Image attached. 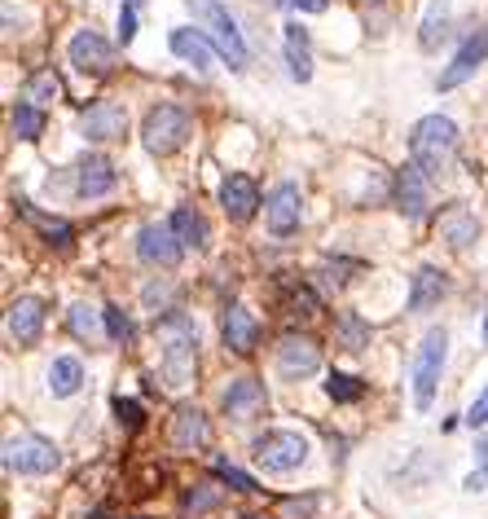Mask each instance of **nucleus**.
<instances>
[{
  "label": "nucleus",
  "instance_id": "nucleus-6",
  "mask_svg": "<svg viewBox=\"0 0 488 519\" xmlns=\"http://www.w3.org/2000/svg\"><path fill=\"white\" fill-rule=\"evenodd\" d=\"M251 458L260 462L264 471L282 476V471H295L299 462L308 458V440L299 436V432H264V436L251 445Z\"/></svg>",
  "mask_w": 488,
  "mask_h": 519
},
{
  "label": "nucleus",
  "instance_id": "nucleus-32",
  "mask_svg": "<svg viewBox=\"0 0 488 519\" xmlns=\"http://www.w3.org/2000/svg\"><path fill=\"white\" fill-rule=\"evenodd\" d=\"M102 317H106V335H110V344H132V322L124 317V308H102Z\"/></svg>",
  "mask_w": 488,
  "mask_h": 519
},
{
  "label": "nucleus",
  "instance_id": "nucleus-4",
  "mask_svg": "<svg viewBox=\"0 0 488 519\" xmlns=\"http://www.w3.org/2000/svg\"><path fill=\"white\" fill-rule=\"evenodd\" d=\"M190 115H185L181 106H150V115H146V124H141V141H146V150L150 154H159V159H168V154H176L190 141Z\"/></svg>",
  "mask_w": 488,
  "mask_h": 519
},
{
  "label": "nucleus",
  "instance_id": "nucleus-8",
  "mask_svg": "<svg viewBox=\"0 0 488 519\" xmlns=\"http://www.w3.org/2000/svg\"><path fill=\"white\" fill-rule=\"evenodd\" d=\"M396 207L405 220H423L431 212V176L418 163H405L396 172Z\"/></svg>",
  "mask_w": 488,
  "mask_h": 519
},
{
  "label": "nucleus",
  "instance_id": "nucleus-10",
  "mask_svg": "<svg viewBox=\"0 0 488 519\" xmlns=\"http://www.w3.org/2000/svg\"><path fill=\"white\" fill-rule=\"evenodd\" d=\"M484 58H488V31L484 27H475L467 40H462V49L453 53V62L445 66V71H440V88H458V84H467L475 71H480L484 66Z\"/></svg>",
  "mask_w": 488,
  "mask_h": 519
},
{
  "label": "nucleus",
  "instance_id": "nucleus-39",
  "mask_svg": "<svg viewBox=\"0 0 488 519\" xmlns=\"http://www.w3.org/2000/svg\"><path fill=\"white\" fill-rule=\"evenodd\" d=\"M291 5L299 9V14H321V9H326L330 0H291Z\"/></svg>",
  "mask_w": 488,
  "mask_h": 519
},
{
  "label": "nucleus",
  "instance_id": "nucleus-1",
  "mask_svg": "<svg viewBox=\"0 0 488 519\" xmlns=\"http://www.w3.org/2000/svg\"><path fill=\"white\" fill-rule=\"evenodd\" d=\"M159 366L168 388H185L198 366V330L185 313H168L159 322Z\"/></svg>",
  "mask_w": 488,
  "mask_h": 519
},
{
  "label": "nucleus",
  "instance_id": "nucleus-2",
  "mask_svg": "<svg viewBox=\"0 0 488 519\" xmlns=\"http://www.w3.org/2000/svg\"><path fill=\"white\" fill-rule=\"evenodd\" d=\"M458 154V124L449 115H427L409 132V163H418L427 176H440Z\"/></svg>",
  "mask_w": 488,
  "mask_h": 519
},
{
  "label": "nucleus",
  "instance_id": "nucleus-21",
  "mask_svg": "<svg viewBox=\"0 0 488 519\" xmlns=\"http://www.w3.org/2000/svg\"><path fill=\"white\" fill-rule=\"evenodd\" d=\"M449 291V278L436 269V264H423V269L414 273V282H409V308L414 313H427V308H436L440 300H445Z\"/></svg>",
  "mask_w": 488,
  "mask_h": 519
},
{
  "label": "nucleus",
  "instance_id": "nucleus-12",
  "mask_svg": "<svg viewBox=\"0 0 488 519\" xmlns=\"http://www.w3.org/2000/svg\"><path fill=\"white\" fill-rule=\"evenodd\" d=\"M66 53H71V62L80 66L84 75H106L110 66H115V49L97 36L93 27H84V31H75L71 44H66Z\"/></svg>",
  "mask_w": 488,
  "mask_h": 519
},
{
  "label": "nucleus",
  "instance_id": "nucleus-23",
  "mask_svg": "<svg viewBox=\"0 0 488 519\" xmlns=\"http://www.w3.org/2000/svg\"><path fill=\"white\" fill-rule=\"evenodd\" d=\"M207 440V414L198 405H181L172 418V445L176 449H198Z\"/></svg>",
  "mask_w": 488,
  "mask_h": 519
},
{
  "label": "nucleus",
  "instance_id": "nucleus-25",
  "mask_svg": "<svg viewBox=\"0 0 488 519\" xmlns=\"http://www.w3.org/2000/svg\"><path fill=\"white\" fill-rule=\"evenodd\" d=\"M172 234L181 238V247L203 251L207 247V220L194 212V207H176L172 212Z\"/></svg>",
  "mask_w": 488,
  "mask_h": 519
},
{
  "label": "nucleus",
  "instance_id": "nucleus-37",
  "mask_svg": "<svg viewBox=\"0 0 488 519\" xmlns=\"http://www.w3.org/2000/svg\"><path fill=\"white\" fill-rule=\"evenodd\" d=\"M467 423H471V427H488V388L475 396V405L467 410Z\"/></svg>",
  "mask_w": 488,
  "mask_h": 519
},
{
  "label": "nucleus",
  "instance_id": "nucleus-33",
  "mask_svg": "<svg viewBox=\"0 0 488 519\" xmlns=\"http://www.w3.org/2000/svg\"><path fill=\"white\" fill-rule=\"evenodd\" d=\"M71 330H75V339H84V344H93L97 339V313L88 304H75L71 308Z\"/></svg>",
  "mask_w": 488,
  "mask_h": 519
},
{
  "label": "nucleus",
  "instance_id": "nucleus-19",
  "mask_svg": "<svg viewBox=\"0 0 488 519\" xmlns=\"http://www.w3.org/2000/svg\"><path fill=\"white\" fill-rule=\"evenodd\" d=\"M220 207H225V216L238 220V225L242 220H251L255 207H260V190H255L251 176H242V172L225 176V185H220Z\"/></svg>",
  "mask_w": 488,
  "mask_h": 519
},
{
  "label": "nucleus",
  "instance_id": "nucleus-16",
  "mask_svg": "<svg viewBox=\"0 0 488 519\" xmlns=\"http://www.w3.org/2000/svg\"><path fill=\"white\" fill-rule=\"evenodd\" d=\"M220 339H225L229 352L247 357V352H255V344H260V326H255V317L242 304H229L225 313H220Z\"/></svg>",
  "mask_w": 488,
  "mask_h": 519
},
{
  "label": "nucleus",
  "instance_id": "nucleus-42",
  "mask_svg": "<svg viewBox=\"0 0 488 519\" xmlns=\"http://www.w3.org/2000/svg\"><path fill=\"white\" fill-rule=\"evenodd\" d=\"M247 519H264V515H247Z\"/></svg>",
  "mask_w": 488,
  "mask_h": 519
},
{
  "label": "nucleus",
  "instance_id": "nucleus-28",
  "mask_svg": "<svg viewBox=\"0 0 488 519\" xmlns=\"http://www.w3.org/2000/svg\"><path fill=\"white\" fill-rule=\"evenodd\" d=\"M449 36V0H431V9H427V18H423V49H436L440 40Z\"/></svg>",
  "mask_w": 488,
  "mask_h": 519
},
{
  "label": "nucleus",
  "instance_id": "nucleus-30",
  "mask_svg": "<svg viewBox=\"0 0 488 519\" xmlns=\"http://www.w3.org/2000/svg\"><path fill=\"white\" fill-rule=\"evenodd\" d=\"M18 212L31 220V225H40L44 229V238L49 242H58V247H66V242H71V225H66V220H53V216H40L36 207H27V203H18Z\"/></svg>",
  "mask_w": 488,
  "mask_h": 519
},
{
  "label": "nucleus",
  "instance_id": "nucleus-3",
  "mask_svg": "<svg viewBox=\"0 0 488 519\" xmlns=\"http://www.w3.org/2000/svg\"><path fill=\"white\" fill-rule=\"evenodd\" d=\"M185 5L194 9V18L207 27V40L216 44V53L225 58L234 71H242V66L251 62V49H247V40H242V31H238V22L234 14H229L220 0H185Z\"/></svg>",
  "mask_w": 488,
  "mask_h": 519
},
{
  "label": "nucleus",
  "instance_id": "nucleus-20",
  "mask_svg": "<svg viewBox=\"0 0 488 519\" xmlns=\"http://www.w3.org/2000/svg\"><path fill=\"white\" fill-rule=\"evenodd\" d=\"M75 190L80 198H102L115 190V163L102 159V154H84L80 163H75Z\"/></svg>",
  "mask_w": 488,
  "mask_h": 519
},
{
  "label": "nucleus",
  "instance_id": "nucleus-26",
  "mask_svg": "<svg viewBox=\"0 0 488 519\" xmlns=\"http://www.w3.org/2000/svg\"><path fill=\"white\" fill-rule=\"evenodd\" d=\"M84 388V366L75 357H58L49 366V392L53 396H75Z\"/></svg>",
  "mask_w": 488,
  "mask_h": 519
},
{
  "label": "nucleus",
  "instance_id": "nucleus-41",
  "mask_svg": "<svg viewBox=\"0 0 488 519\" xmlns=\"http://www.w3.org/2000/svg\"><path fill=\"white\" fill-rule=\"evenodd\" d=\"M484 344H488V313H484Z\"/></svg>",
  "mask_w": 488,
  "mask_h": 519
},
{
  "label": "nucleus",
  "instance_id": "nucleus-36",
  "mask_svg": "<svg viewBox=\"0 0 488 519\" xmlns=\"http://www.w3.org/2000/svg\"><path fill=\"white\" fill-rule=\"evenodd\" d=\"M132 40H137V9L124 5V9H119V44L128 49Z\"/></svg>",
  "mask_w": 488,
  "mask_h": 519
},
{
  "label": "nucleus",
  "instance_id": "nucleus-31",
  "mask_svg": "<svg viewBox=\"0 0 488 519\" xmlns=\"http://www.w3.org/2000/svg\"><path fill=\"white\" fill-rule=\"evenodd\" d=\"M326 392H330V401H361L365 383L352 379V374H330V379H326Z\"/></svg>",
  "mask_w": 488,
  "mask_h": 519
},
{
  "label": "nucleus",
  "instance_id": "nucleus-24",
  "mask_svg": "<svg viewBox=\"0 0 488 519\" xmlns=\"http://www.w3.org/2000/svg\"><path fill=\"white\" fill-rule=\"evenodd\" d=\"M286 71H291L295 84H304L313 75V49H308L304 27H286Z\"/></svg>",
  "mask_w": 488,
  "mask_h": 519
},
{
  "label": "nucleus",
  "instance_id": "nucleus-9",
  "mask_svg": "<svg viewBox=\"0 0 488 519\" xmlns=\"http://www.w3.org/2000/svg\"><path fill=\"white\" fill-rule=\"evenodd\" d=\"M80 132L88 141H115L128 132V110L119 102H110V97H102V102L84 106L80 110Z\"/></svg>",
  "mask_w": 488,
  "mask_h": 519
},
{
  "label": "nucleus",
  "instance_id": "nucleus-5",
  "mask_svg": "<svg viewBox=\"0 0 488 519\" xmlns=\"http://www.w3.org/2000/svg\"><path fill=\"white\" fill-rule=\"evenodd\" d=\"M445 352H449V335H445V330H427L423 344H418V357H414V405H418V410H431V396H436L440 370H445Z\"/></svg>",
  "mask_w": 488,
  "mask_h": 519
},
{
  "label": "nucleus",
  "instance_id": "nucleus-15",
  "mask_svg": "<svg viewBox=\"0 0 488 519\" xmlns=\"http://www.w3.org/2000/svg\"><path fill=\"white\" fill-rule=\"evenodd\" d=\"M5 326H9V339H14V344L31 348L40 339V330H44V304L36 300V295H18V300L9 304Z\"/></svg>",
  "mask_w": 488,
  "mask_h": 519
},
{
  "label": "nucleus",
  "instance_id": "nucleus-38",
  "mask_svg": "<svg viewBox=\"0 0 488 519\" xmlns=\"http://www.w3.org/2000/svg\"><path fill=\"white\" fill-rule=\"evenodd\" d=\"M185 506H190V511H207V506H216V493H190V498H185Z\"/></svg>",
  "mask_w": 488,
  "mask_h": 519
},
{
  "label": "nucleus",
  "instance_id": "nucleus-35",
  "mask_svg": "<svg viewBox=\"0 0 488 519\" xmlns=\"http://www.w3.org/2000/svg\"><path fill=\"white\" fill-rule=\"evenodd\" d=\"M110 410H115V418L128 427V432H137V427H141V405L132 401V396H115V401H110Z\"/></svg>",
  "mask_w": 488,
  "mask_h": 519
},
{
  "label": "nucleus",
  "instance_id": "nucleus-11",
  "mask_svg": "<svg viewBox=\"0 0 488 519\" xmlns=\"http://www.w3.org/2000/svg\"><path fill=\"white\" fill-rule=\"evenodd\" d=\"M321 366V348L313 344L308 335H286L282 344H277V374L282 379H308V374H317Z\"/></svg>",
  "mask_w": 488,
  "mask_h": 519
},
{
  "label": "nucleus",
  "instance_id": "nucleus-14",
  "mask_svg": "<svg viewBox=\"0 0 488 519\" xmlns=\"http://www.w3.org/2000/svg\"><path fill=\"white\" fill-rule=\"evenodd\" d=\"M299 212H304V203H299V185L282 181L277 190L269 194V203H264V216H269V229L273 238H286L299 229Z\"/></svg>",
  "mask_w": 488,
  "mask_h": 519
},
{
  "label": "nucleus",
  "instance_id": "nucleus-7",
  "mask_svg": "<svg viewBox=\"0 0 488 519\" xmlns=\"http://www.w3.org/2000/svg\"><path fill=\"white\" fill-rule=\"evenodd\" d=\"M58 449L44 436H18L5 445V471H18V476H44V471L58 467Z\"/></svg>",
  "mask_w": 488,
  "mask_h": 519
},
{
  "label": "nucleus",
  "instance_id": "nucleus-40",
  "mask_svg": "<svg viewBox=\"0 0 488 519\" xmlns=\"http://www.w3.org/2000/svg\"><path fill=\"white\" fill-rule=\"evenodd\" d=\"M475 458H480V471H484V476H488V436L480 440V445H475Z\"/></svg>",
  "mask_w": 488,
  "mask_h": 519
},
{
  "label": "nucleus",
  "instance_id": "nucleus-43",
  "mask_svg": "<svg viewBox=\"0 0 488 519\" xmlns=\"http://www.w3.org/2000/svg\"><path fill=\"white\" fill-rule=\"evenodd\" d=\"M128 5H137V0H128Z\"/></svg>",
  "mask_w": 488,
  "mask_h": 519
},
{
  "label": "nucleus",
  "instance_id": "nucleus-27",
  "mask_svg": "<svg viewBox=\"0 0 488 519\" xmlns=\"http://www.w3.org/2000/svg\"><path fill=\"white\" fill-rule=\"evenodd\" d=\"M22 93H27L36 106L58 102V97H62V80H58V71H53V66H40V71L27 80V88H22Z\"/></svg>",
  "mask_w": 488,
  "mask_h": 519
},
{
  "label": "nucleus",
  "instance_id": "nucleus-18",
  "mask_svg": "<svg viewBox=\"0 0 488 519\" xmlns=\"http://www.w3.org/2000/svg\"><path fill=\"white\" fill-rule=\"evenodd\" d=\"M264 405H269V396H264V383L255 379V374H242V379L229 383V392H225V414H234L238 423H247V418L264 414Z\"/></svg>",
  "mask_w": 488,
  "mask_h": 519
},
{
  "label": "nucleus",
  "instance_id": "nucleus-22",
  "mask_svg": "<svg viewBox=\"0 0 488 519\" xmlns=\"http://www.w3.org/2000/svg\"><path fill=\"white\" fill-rule=\"evenodd\" d=\"M172 53L185 62H194L198 71H212V58H216V44L207 40V31H194V27H176L172 31Z\"/></svg>",
  "mask_w": 488,
  "mask_h": 519
},
{
  "label": "nucleus",
  "instance_id": "nucleus-13",
  "mask_svg": "<svg viewBox=\"0 0 488 519\" xmlns=\"http://www.w3.org/2000/svg\"><path fill=\"white\" fill-rule=\"evenodd\" d=\"M181 238L172 234V225H146L137 238V256L146 264H159V269H176L181 264Z\"/></svg>",
  "mask_w": 488,
  "mask_h": 519
},
{
  "label": "nucleus",
  "instance_id": "nucleus-34",
  "mask_svg": "<svg viewBox=\"0 0 488 519\" xmlns=\"http://www.w3.org/2000/svg\"><path fill=\"white\" fill-rule=\"evenodd\" d=\"M216 476L229 484V489H242V493H255V480L247 476V471L242 467H234V462L229 458H216Z\"/></svg>",
  "mask_w": 488,
  "mask_h": 519
},
{
  "label": "nucleus",
  "instance_id": "nucleus-29",
  "mask_svg": "<svg viewBox=\"0 0 488 519\" xmlns=\"http://www.w3.org/2000/svg\"><path fill=\"white\" fill-rule=\"evenodd\" d=\"M14 132L22 141H36L40 132H44V110L36 102H18L14 106Z\"/></svg>",
  "mask_w": 488,
  "mask_h": 519
},
{
  "label": "nucleus",
  "instance_id": "nucleus-17",
  "mask_svg": "<svg viewBox=\"0 0 488 519\" xmlns=\"http://www.w3.org/2000/svg\"><path fill=\"white\" fill-rule=\"evenodd\" d=\"M436 229H440V238H445L453 251H467V247L480 242V220H475V212L467 203H449L445 212H440Z\"/></svg>",
  "mask_w": 488,
  "mask_h": 519
}]
</instances>
